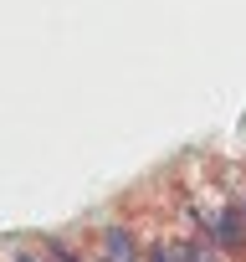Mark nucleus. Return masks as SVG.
<instances>
[{"instance_id":"obj_1","label":"nucleus","mask_w":246,"mask_h":262,"mask_svg":"<svg viewBox=\"0 0 246 262\" xmlns=\"http://www.w3.org/2000/svg\"><path fill=\"white\" fill-rule=\"evenodd\" d=\"M103 247H108V262H134V242H129V231H108Z\"/></svg>"},{"instance_id":"obj_3","label":"nucleus","mask_w":246,"mask_h":262,"mask_svg":"<svg viewBox=\"0 0 246 262\" xmlns=\"http://www.w3.org/2000/svg\"><path fill=\"white\" fill-rule=\"evenodd\" d=\"M190 262H215V257H210L205 247H190Z\"/></svg>"},{"instance_id":"obj_2","label":"nucleus","mask_w":246,"mask_h":262,"mask_svg":"<svg viewBox=\"0 0 246 262\" xmlns=\"http://www.w3.org/2000/svg\"><path fill=\"white\" fill-rule=\"evenodd\" d=\"M154 262H190V252H180V247H154Z\"/></svg>"},{"instance_id":"obj_4","label":"nucleus","mask_w":246,"mask_h":262,"mask_svg":"<svg viewBox=\"0 0 246 262\" xmlns=\"http://www.w3.org/2000/svg\"><path fill=\"white\" fill-rule=\"evenodd\" d=\"M16 262H36V257H26V252H21V257H16Z\"/></svg>"}]
</instances>
